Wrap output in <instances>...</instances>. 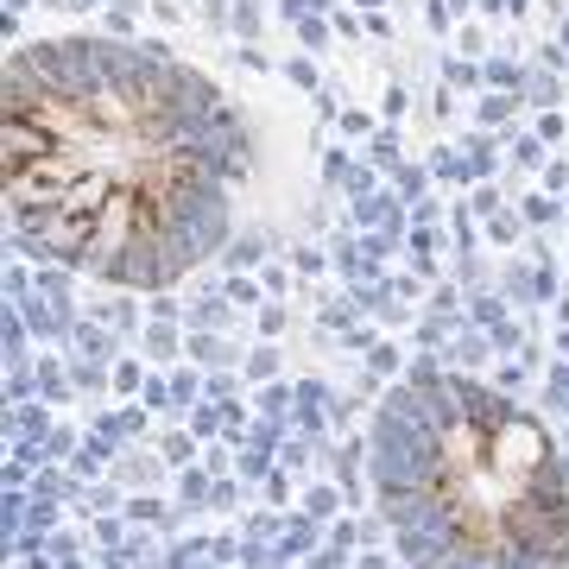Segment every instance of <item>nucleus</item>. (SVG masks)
<instances>
[{
	"label": "nucleus",
	"instance_id": "1",
	"mask_svg": "<svg viewBox=\"0 0 569 569\" xmlns=\"http://www.w3.org/2000/svg\"><path fill=\"white\" fill-rule=\"evenodd\" d=\"M70 171H77V159H70V152H51V159H39L32 171L7 178V197H13V209H20L26 222H39L44 203H63V197H70Z\"/></svg>",
	"mask_w": 569,
	"mask_h": 569
},
{
	"label": "nucleus",
	"instance_id": "2",
	"mask_svg": "<svg viewBox=\"0 0 569 569\" xmlns=\"http://www.w3.org/2000/svg\"><path fill=\"white\" fill-rule=\"evenodd\" d=\"M51 152H58V140H51L39 121H26V114H7V127H0V171H7V178L32 171V164L51 159Z\"/></svg>",
	"mask_w": 569,
	"mask_h": 569
},
{
	"label": "nucleus",
	"instance_id": "3",
	"mask_svg": "<svg viewBox=\"0 0 569 569\" xmlns=\"http://www.w3.org/2000/svg\"><path fill=\"white\" fill-rule=\"evenodd\" d=\"M140 234V197H127V190H114L102 203V216H96V241H89V253H121L127 241Z\"/></svg>",
	"mask_w": 569,
	"mask_h": 569
},
{
	"label": "nucleus",
	"instance_id": "4",
	"mask_svg": "<svg viewBox=\"0 0 569 569\" xmlns=\"http://www.w3.org/2000/svg\"><path fill=\"white\" fill-rule=\"evenodd\" d=\"M493 462L507 468V475H531V468L545 462V437L531 425H500V437H493Z\"/></svg>",
	"mask_w": 569,
	"mask_h": 569
},
{
	"label": "nucleus",
	"instance_id": "5",
	"mask_svg": "<svg viewBox=\"0 0 569 569\" xmlns=\"http://www.w3.org/2000/svg\"><path fill=\"white\" fill-rule=\"evenodd\" d=\"M507 531L526 538V545H557V507H550V500H512Z\"/></svg>",
	"mask_w": 569,
	"mask_h": 569
},
{
	"label": "nucleus",
	"instance_id": "6",
	"mask_svg": "<svg viewBox=\"0 0 569 569\" xmlns=\"http://www.w3.org/2000/svg\"><path fill=\"white\" fill-rule=\"evenodd\" d=\"M108 197H114V190H108V178H82V183H70V197H63L58 209H82V216H102Z\"/></svg>",
	"mask_w": 569,
	"mask_h": 569
}]
</instances>
